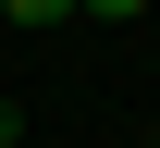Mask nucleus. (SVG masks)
<instances>
[{"label":"nucleus","instance_id":"1","mask_svg":"<svg viewBox=\"0 0 160 148\" xmlns=\"http://www.w3.org/2000/svg\"><path fill=\"white\" fill-rule=\"evenodd\" d=\"M0 13H12V25H62L74 0H0Z\"/></svg>","mask_w":160,"mask_h":148},{"label":"nucleus","instance_id":"2","mask_svg":"<svg viewBox=\"0 0 160 148\" xmlns=\"http://www.w3.org/2000/svg\"><path fill=\"white\" fill-rule=\"evenodd\" d=\"M74 13H111V25H136V13H148V0H74Z\"/></svg>","mask_w":160,"mask_h":148},{"label":"nucleus","instance_id":"3","mask_svg":"<svg viewBox=\"0 0 160 148\" xmlns=\"http://www.w3.org/2000/svg\"><path fill=\"white\" fill-rule=\"evenodd\" d=\"M0 148H25V111H0Z\"/></svg>","mask_w":160,"mask_h":148}]
</instances>
